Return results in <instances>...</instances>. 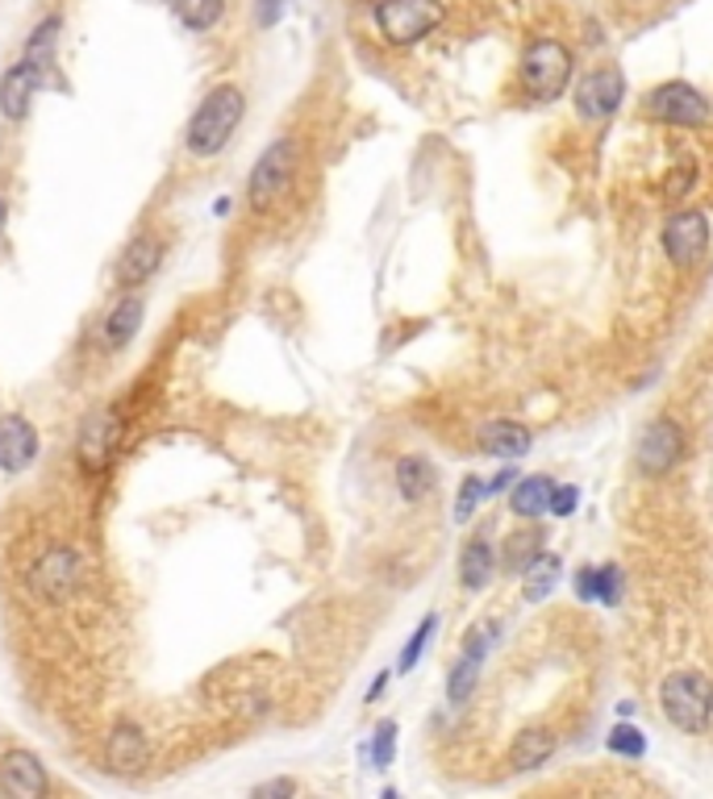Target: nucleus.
<instances>
[{"label":"nucleus","instance_id":"1","mask_svg":"<svg viewBox=\"0 0 713 799\" xmlns=\"http://www.w3.org/2000/svg\"><path fill=\"white\" fill-rule=\"evenodd\" d=\"M660 708L672 729L701 737L713 725V683L696 670H672L660 683Z\"/></svg>","mask_w":713,"mask_h":799},{"label":"nucleus","instance_id":"2","mask_svg":"<svg viewBox=\"0 0 713 799\" xmlns=\"http://www.w3.org/2000/svg\"><path fill=\"white\" fill-rule=\"evenodd\" d=\"M243 113H246V101H243V92H238V88H230V84L213 88L189 121V137H184V142H189V151L201 154V158L217 154L230 137H234Z\"/></svg>","mask_w":713,"mask_h":799},{"label":"nucleus","instance_id":"3","mask_svg":"<svg viewBox=\"0 0 713 799\" xmlns=\"http://www.w3.org/2000/svg\"><path fill=\"white\" fill-rule=\"evenodd\" d=\"M572 84V51L556 38L530 42L522 54V88L534 101H559L563 88Z\"/></svg>","mask_w":713,"mask_h":799},{"label":"nucleus","instance_id":"4","mask_svg":"<svg viewBox=\"0 0 713 799\" xmlns=\"http://www.w3.org/2000/svg\"><path fill=\"white\" fill-rule=\"evenodd\" d=\"M447 18L442 0H380L376 4V25L393 47H414L426 34H435Z\"/></svg>","mask_w":713,"mask_h":799},{"label":"nucleus","instance_id":"5","mask_svg":"<svg viewBox=\"0 0 713 799\" xmlns=\"http://www.w3.org/2000/svg\"><path fill=\"white\" fill-rule=\"evenodd\" d=\"M296 158H301V151H296L293 137H279V142H272L267 151L259 154V163H255V171H251V184H246V201L255 208H272L293 187L296 180Z\"/></svg>","mask_w":713,"mask_h":799},{"label":"nucleus","instance_id":"6","mask_svg":"<svg viewBox=\"0 0 713 799\" xmlns=\"http://www.w3.org/2000/svg\"><path fill=\"white\" fill-rule=\"evenodd\" d=\"M643 113L651 121H663V125H680V130H696V125H705L713 117L710 101L684 80H668V84L655 88L646 96Z\"/></svg>","mask_w":713,"mask_h":799},{"label":"nucleus","instance_id":"7","mask_svg":"<svg viewBox=\"0 0 713 799\" xmlns=\"http://www.w3.org/2000/svg\"><path fill=\"white\" fill-rule=\"evenodd\" d=\"M627 96V80L618 68H592L589 75H580L576 84V113L584 121H605L622 109Z\"/></svg>","mask_w":713,"mask_h":799},{"label":"nucleus","instance_id":"8","mask_svg":"<svg viewBox=\"0 0 713 799\" xmlns=\"http://www.w3.org/2000/svg\"><path fill=\"white\" fill-rule=\"evenodd\" d=\"M710 250V217L705 213H676L672 222L663 225V255L672 258L676 267H693L696 258Z\"/></svg>","mask_w":713,"mask_h":799},{"label":"nucleus","instance_id":"9","mask_svg":"<svg viewBox=\"0 0 713 799\" xmlns=\"http://www.w3.org/2000/svg\"><path fill=\"white\" fill-rule=\"evenodd\" d=\"M680 450H684V429L672 417L651 421L639 438V471L643 475H668L680 462Z\"/></svg>","mask_w":713,"mask_h":799},{"label":"nucleus","instance_id":"10","mask_svg":"<svg viewBox=\"0 0 713 799\" xmlns=\"http://www.w3.org/2000/svg\"><path fill=\"white\" fill-rule=\"evenodd\" d=\"M118 442H122V417L113 409L88 412L84 426H80V442H75V454L84 462V471H101Z\"/></svg>","mask_w":713,"mask_h":799},{"label":"nucleus","instance_id":"11","mask_svg":"<svg viewBox=\"0 0 713 799\" xmlns=\"http://www.w3.org/2000/svg\"><path fill=\"white\" fill-rule=\"evenodd\" d=\"M47 84V71H38L34 63H26L21 59L18 68L4 71V80H0V113L9 121H21L30 117V104H34V92Z\"/></svg>","mask_w":713,"mask_h":799},{"label":"nucleus","instance_id":"12","mask_svg":"<svg viewBox=\"0 0 713 799\" xmlns=\"http://www.w3.org/2000/svg\"><path fill=\"white\" fill-rule=\"evenodd\" d=\"M0 791L13 799H38L47 796V770L38 762L34 754H26V749H13L4 766H0Z\"/></svg>","mask_w":713,"mask_h":799},{"label":"nucleus","instance_id":"13","mask_svg":"<svg viewBox=\"0 0 713 799\" xmlns=\"http://www.w3.org/2000/svg\"><path fill=\"white\" fill-rule=\"evenodd\" d=\"M38 454V429L18 417V412H9V417H0V471H26Z\"/></svg>","mask_w":713,"mask_h":799},{"label":"nucleus","instance_id":"14","mask_svg":"<svg viewBox=\"0 0 713 799\" xmlns=\"http://www.w3.org/2000/svg\"><path fill=\"white\" fill-rule=\"evenodd\" d=\"M476 445H480L485 454H492V459L513 462L530 454L534 438H530V429L518 426V421H488V426H480V433H476Z\"/></svg>","mask_w":713,"mask_h":799},{"label":"nucleus","instance_id":"15","mask_svg":"<svg viewBox=\"0 0 713 799\" xmlns=\"http://www.w3.org/2000/svg\"><path fill=\"white\" fill-rule=\"evenodd\" d=\"M497 571V550L485 542V537H471L464 545V554H459V583L468 587V592H480L488 587V578Z\"/></svg>","mask_w":713,"mask_h":799},{"label":"nucleus","instance_id":"16","mask_svg":"<svg viewBox=\"0 0 713 799\" xmlns=\"http://www.w3.org/2000/svg\"><path fill=\"white\" fill-rule=\"evenodd\" d=\"M551 754H556V733L526 729V733H518L513 746H509V766H513V770H539Z\"/></svg>","mask_w":713,"mask_h":799},{"label":"nucleus","instance_id":"17","mask_svg":"<svg viewBox=\"0 0 713 799\" xmlns=\"http://www.w3.org/2000/svg\"><path fill=\"white\" fill-rule=\"evenodd\" d=\"M105 758L113 770H142L146 766V737H142L134 725H118V729L109 733V749Z\"/></svg>","mask_w":713,"mask_h":799},{"label":"nucleus","instance_id":"18","mask_svg":"<svg viewBox=\"0 0 713 799\" xmlns=\"http://www.w3.org/2000/svg\"><path fill=\"white\" fill-rule=\"evenodd\" d=\"M159 258H163V246H159L155 238H134L130 246H125L122 263H118V279L122 284H142V279H151L159 267Z\"/></svg>","mask_w":713,"mask_h":799},{"label":"nucleus","instance_id":"19","mask_svg":"<svg viewBox=\"0 0 713 799\" xmlns=\"http://www.w3.org/2000/svg\"><path fill=\"white\" fill-rule=\"evenodd\" d=\"M551 492H556V483L547 475H530L522 479L513 492H509V509L526 516V521H539L542 512H551Z\"/></svg>","mask_w":713,"mask_h":799},{"label":"nucleus","instance_id":"20","mask_svg":"<svg viewBox=\"0 0 713 799\" xmlns=\"http://www.w3.org/2000/svg\"><path fill=\"white\" fill-rule=\"evenodd\" d=\"M542 550H547V533L542 529H518V533H509L501 545V559L509 571H530L534 562L542 559Z\"/></svg>","mask_w":713,"mask_h":799},{"label":"nucleus","instance_id":"21","mask_svg":"<svg viewBox=\"0 0 713 799\" xmlns=\"http://www.w3.org/2000/svg\"><path fill=\"white\" fill-rule=\"evenodd\" d=\"M397 488L409 504H418V500H426V495L435 492V467L421 459V454H405V459L397 462Z\"/></svg>","mask_w":713,"mask_h":799},{"label":"nucleus","instance_id":"22","mask_svg":"<svg viewBox=\"0 0 713 799\" xmlns=\"http://www.w3.org/2000/svg\"><path fill=\"white\" fill-rule=\"evenodd\" d=\"M139 329H142V300H139V296H125L122 305L109 313V321H105V346L122 350L125 341L134 338Z\"/></svg>","mask_w":713,"mask_h":799},{"label":"nucleus","instance_id":"23","mask_svg":"<svg viewBox=\"0 0 713 799\" xmlns=\"http://www.w3.org/2000/svg\"><path fill=\"white\" fill-rule=\"evenodd\" d=\"M71 583H75V559H71L68 550H54V554L38 562V587L47 595L71 592Z\"/></svg>","mask_w":713,"mask_h":799},{"label":"nucleus","instance_id":"24","mask_svg":"<svg viewBox=\"0 0 713 799\" xmlns=\"http://www.w3.org/2000/svg\"><path fill=\"white\" fill-rule=\"evenodd\" d=\"M480 654H459V663L451 666V675H447V699L451 704H468V696L476 692V683H480Z\"/></svg>","mask_w":713,"mask_h":799},{"label":"nucleus","instance_id":"25","mask_svg":"<svg viewBox=\"0 0 713 799\" xmlns=\"http://www.w3.org/2000/svg\"><path fill=\"white\" fill-rule=\"evenodd\" d=\"M522 592H526V600H534V604H539V600H547V595L556 592V583H559V559L556 554H542L539 562H534V566H530V571H522Z\"/></svg>","mask_w":713,"mask_h":799},{"label":"nucleus","instance_id":"26","mask_svg":"<svg viewBox=\"0 0 713 799\" xmlns=\"http://www.w3.org/2000/svg\"><path fill=\"white\" fill-rule=\"evenodd\" d=\"M172 4L189 30H213L226 13V0H172Z\"/></svg>","mask_w":713,"mask_h":799},{"label":"nucleus","instance_id":"27","mask_svg":"<svg viewBox=\"0 0 713 799\" xmlns=\"http://www.w3.org/2000/svg\"><path fill=\"white\" fill-rule=\"evenodd\" d=\"M59 25L63 21L59 18H47L42 25L34 30V38H30V47H26V63H34L38 71H51L54 63V38H59Z\"/></svg>","mask_w":713,"mask_h":799},{"label":"nucleus","instance_id":"28","mask_svg":"<svg viewBox=\"0 0 713 799\" xmlns=\"http://www.w3.org/2000/svg\"><path fill=\"white\" fill-rule=\"evenodd\" d=\"M609 754H618V758H643L646 754V737L634 725H613L609 729Z\"/></svg>","mask_w":713,"mask_h":799},{"label":"nucleus","instance_id":"29","mask_svg":"<svg viewBox=\"0 0 713 799\" xmlns=\"http://www.w3.org/2000/svg\"><path fill=\"white\" fill-rule=\"evenodd\" d=\"M435 629H438V616L430 613V616H421V625H418V633L405 642V649H400V670H414V666L421 663V654H426V646H430V637H435Z\"/></svg>","mask_w":713,"mask_h":799},{"label":"nucleus","instance_id":"30","mask_svg":"<svg viewBox=\"0 0 713 799\" xmlns=\"http://www.w3.org/2000/svg\"><path fill=\"white\" fill-rule=\"evenodd\" d=\"M693 180H696V163L693 158H680L676 167H672V175H668V184H663V196H668V201H684V196L693 192Z\"/></svg>","mask_w":713,"mask_h":799},{"label":"nucleus","instance_id":"31","mask_svg":"<svg viewBox=\"0 0 713 799\" xmlns=\"http://www.w3.org/2000/svg\"><path fill=\"white\" fill-rule=\"evenodd\" d=\"M488 495V483H480V475H468L464 483H459V504H455V521H468L471 512H476V504Z\"/></svg>","mask_w":713,"mask_h":799},{"label":"nucleus","instance_id":"32","mask_svg":"<svg viewBox=\"0 0 713 799\" xmlns=\"http://www.w3.org/2000/svg\"><path fill=\"white\" fill-rule=\"evenodd\" d=\"M393 758H397V725L384 720L380 729H376V737H371V762L393 766Z\"/></svg>","mask_w":713,"mask_h":799},{"label":"nucleus","instance_id":"33","mask_svg":"<svg viewBox=\"0 0 713 799\" xmlns=\"http://www.w3.org/2000/svg\"><path fill=\"white\" fill-rule=\"evenodd\" d=\"M618 595H622V571L597 566V604H618Z\"/></svg>","mask_w":713,"mask_h":799},{"label":"nucleus","instance_id":"34","mask_svg":"<svg viewBox=\"0 0 713 799\" xmlns=\"http://www.w3.org/2000/svg\"><path fill=\"white\" fill-rule=\"evenodd\" d=\"M576 504H580V488H572V483H556V492H551V512H556V516H572Z\"/></svg>","mask_w":713,"mask_h":799},{"label":"nucleus","instance_id":"35","mask_svg":"<svg viewBox=\"0 0 713 799\" xmlns=\"http://www.w3.org/2000/svg\"><path fill=\"white\" fill-rule=\"evenodd\" d=\"M576 595H580V600H597V566H584V571L576 575Z\"/></svg>","mask_w":713,"mask_h":799},{"label":"nucleus","instance_id":"36","mask_svg":"<svg viewBox=\"0 0 713 799\" xmlns=\"http://www.w3.org/2000/svg\"><path fill=\"white\" fill-rule=\"evenodd\" d=\"M279 13H284V0H259V4H255V18H259V25H276Z\"/></svg>","mask_w":713,"mask_h":799},{"label":"nucleus","instance_id":"37","mask_svg":"<svg viewBox=\"0 0 713 799\" xmlns=\"http://www.w3.org/2000/svg\"><path fill=\"white\" fill-rule=\"evenodd\" d=\"M293 791H296V782L279 779V782H263L255 796H293Z\"/></svg>","mask_w":713,"mask_h":799},{"label":"nucleus","instance_id":"38","mask_svg":"<svg viewBox=\"0 0 713 799\" xmlns=\"http://www.w3.org/2000/svg\"><path fill=\"white\" fill-rule=\"evenodd\" d=\"M509 479H513V467H505L501 475L488 483V492H505V488H509Z\"/></svg>","mask_w":713,"mask_h":799},{"label":"nucleus","instance_id":"39","mask_svg":"<svg viewBox=\"0 0 713 799\" xmlns=\"http://www.w3.org/2000/svg\"><path fill=\"white\" fill-rule=\"evenodd\" d=\"M384 683H388V675H380V679L371 683V692H367V699H380V692H384Z\"/></svg>","mask_w":713,"mask_h":799},{"label":"nucleus","instance_id":"40","mask_svg":"<svg viewBox=\"0 0 713 799\" xmlns=\"http://www.w3.org/2000/svg\"><path fill=\"white\" fill-rule=\"evenodd\" d=\"M4 217H9V208H4V196H0V229H4Z\"/></svg>","mask_w":713,"mask_h":799}]
</instances>
